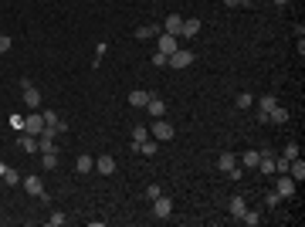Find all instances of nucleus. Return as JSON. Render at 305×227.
I'll return each instance as SVG.
<instances>
[{
    "label": "nucleus",
    "mask_w": 305,
    "mask_h": 227,
    "mask_svg": "<svg viewBox=\"0 0 305 227\" xmlns=\"http://www.w3.org/2000/svg\"><path fill=\"white\" fill-rule=\"evenodd\" d=\"M278 204H282V197H278V193L271 190V193H268V207H278Z\"/></svg>",
    "instance_id": "f704fd0d"
},
{
    "label": "nucleus",
    "mask_w": 305,
    "mask_h": 227,
    "mask_svg": "<svg viewBox=\"0 0 305 227\" xmlns=\"http://www.w3.org/2000/svg\"><path fill=\"white\" fill-rule=\"evenodd\" d=\"M176 48H180V38H173V34H163V31H159V55H166V58H170Z\"/></svg>",
    "instance_id": "6e6552de"
},
{
    "label": "nucleus",
    "mask_w": 305,
    "mask_h": 227,
    "mask_svg": "<svg viewBox=\"0 0 305 227\" xmlns=\"http://www.w3.org/2000/svg\"><path fill=\"white\" fill-rule=\"evenodd\" d=\"M275 3H278V7H288V3H292V0H275Z\"/></svg>",
    "instance_id": "e433bc0d"
},
{
    "label": "nucleus",
    "mask_w": 305,
    "mask_h": 227,
    "mask_svg": "<svg viewBox=\"0 0 305 227\" xmlns=\"http://www.w3.org/2000/svg\"><path fill=\"white\" fill-rule=\"evenodd\" d=\"M48 224H51V227H61V224H65V214H51V217H48Z\"/></svg>",
    "instance_id": "473e14b6"
},
{
    "label": "nucleus",
    "mask_w": 305,
    "mask_h": 227,
    "mask_svg": "<svg viewBox=\"0 0 305 227\" xmlns=\"http://www.w3.org/2000/svg\"><path fill=\"white\" fill-rule=\"evenodd\" d=\"M3 183H7V187H17V183H20V173H17V170H7V173H3Z\"/></svg>",
    "instance_id": "bb28decb"
},
{
    "label": "nucleus",
    "mask_w": 305,
    "mask_h": 227,
    "mask_svg": "<svg viewBox=\"0 0 305 227\" xmlns=\"http://www.w3.org/2000/svg\"><path fill=\"white\" fill-rule=\"evenodd\" d=\"M295 190H299V183H295V180H292L288 173H278V183H275V193H278V197L285 200V197H292Z\"/></svg>",
    "instance_id": "7ed1b4c3"
},
{
    "label": "nucleus",
    "mask_w": 305,
    "mask_h": 227,
    "mask_svg": "<svg viewBox=\"0 0 305 227\" xmlns=\"http://www.w3.org/2000/svg\"><path fill=\"white\" fill-rule=\"evenodd\" d=\"M152 65H156V68H163V65H166V55H159V51H156V55H152Z\"/></svg>",
    "instance_id": "72a5a7b5"
},
{
    "label": "nucleus",
    "mask_w": 305,
    "mask_h": 227,
    "mask_svg": "<svg viewBox=\"0 0 305 227\" xmlns=\"http://www.w3.org/2000/svg\"><path fill=\"white\" fill-rule=\"evenodd\" d=\"M146 112H150L152 119H163V112H166V102H163V98H159L156 92H152V98H150V102H146Z\"/></svg>",
    "instance_id": "9d476101"
},
{
    "label": "nucleus",
    "mask_w": 305,
    "mask_h": 227,
    "mask_svg": "<svg viewBox=\"0 0 305 227\" xmlns=\"http://www.w3.org/2000/svg\"><path fill=\"white\" fill-rule=\"evenodd\" d=\"M166 65H170V68H176V72H180V68H190V65H193V55H190V51H180V48H176V51H173V55L166 58Z\"/></svg>",
    "instance_id": "20e7f679"
},
{
    "label": "nucleus",
    "mask_w": 305,
    "mask_h": 227,
    "mask_svg": "<svg viewBox=\"0 0 305 227\" xmlns=\"http://www.w3.org/2000/svg\"><path fill=\"white\" fill-rule=\"evenodd\" d=\"M136 150L143 152V156H156V139H143V143H139Z\"/></svg>",
    "instance_id": "b1692460"
},
{
    "label": "nucleus",
    "mask_w": 305,
    "mask_h": 227,
    "mask_svg": "<svg viewBox=\"0 0 305 227\" xmlns=\"http://www.w3.org/2000/svg\"><path fill=\"white\" fill-rule=\"evenodd\" d=\"M163 34H173V38H180V31H183V17L180 14H170L166 20H163V27H159Z\"/></svg>",
    "instance_id": "423d86ee"
},
{
    "label": "nucleus",
    "mask_w": 305,
    "mask_h": 227,
    "mask_svg": "<svg viewBox=\"0 0 305 227\" xmlns=\"http://www.w3.org/2000/svg\"><path fill=\"white\" fill-rule=\"evenodd\" d=\"M41 115H44V126L48 129H58V115L55 112H41Z\"/></svg>",
    "instance_id": "c756f323"
},
{
    "label": "nucleus",
    "mask_w": 305,
    "mask_h": 227,
    "mask_svg": "<svg viewBox=\"0 0 305 227\" xmlns=\"http://www.w3.org/2000/svg\"><path fill=\"white\" fill-rule=\"evenodd\" d=\"M75 170H78V173H92V170H95V159H92V156H78Z\"/></svg>",
    "instance_id": "412c9836"
},
{
    "label": "nucleus",
    "mask_w": 305,
    "mask_h": 227,
    "mask_svg": "<svg viewBox=\"0 0 305 227\" xmlns=\"http://www.w3.org/2000/svg\"><path fill=\"white\" fill-rule=\"evenodd\" d=\"M159 193H163V187H159V183H150V187H146V200H156Z\"/></svg>",
    "instance_id": "cd10ccee"
},
{
    "label": "nucleus",
    "mask_w": 305,
    "mask_h": 227,
    "mask_svg": "<svg viewBox=\"0 0 305 227\" xmlns=\"http://www.w3.org/2000/svg\"><path fill=\"white\" fill-rule=\"evenodd\" d=\"M143 139H150V129H143V126H136V129H133V146H139Z\"/></svg>",
    "instance_id": "a878e982"
},
{
    "label": "nucleus",
    "mask_w": 305,
    "mask_h": 227,
    "mask_svg": "<svg viewBox=\"0 0 305 227\" xmlns=\"http://www.w3.org/2000/svg\"><path fill=\"white\" fill-rule=\"evenodd\" d=\"M156 34H159L156 24H143V27H136V41H150V38H156Z\"/></svg>",
    "instance_id": "a211bd4d"
},
{
    "label": "nucleus",
    "mask_w": 305,
    "mask_h": 227,
    "mask_svg": "<svg viewBox=\"0 0 305 227\" xmlns=\"http://www.w3.org/2000/svg\"><path fill=\"white\" fill-rule=\"evenodd\" d=\"M10 48H14V41H10V38H7V34H0V55H7V51H10Z\"/></svg>",
    "instance_id": "2f4dec72"
},
{
    "label": "nucleus",
    "mask_w": 305,
    "mask_h": 227,
    "mask_svg": "<svg viewBox=\"0 0 305 227\" xmlns=\"http://www.w3.org/2000/svg\"><path fill=\"white\" fill-rule=\"evenodd\" d=\"M20 183H24V190H27V193H34V197H41V193H44L41 176H27V180H20Z\"/></svg>",
    "instance_id": "2eb2a0df"
},
{
    "label": "nucleus",
    "mask_w": 305,
    "mask_h": 227,
    "mask_svg": "<svg viewBox=\"0 0 305 227\" xmlns=\"http://www.w3.org/2000/svg\"><path fill=\"white\" fill-rule=\"evenodd\" d=\"M41 166L44 170H58V152H41Z\"/></svg>",
    "instance_id": "4be33fe9"
},
{
    "label": "nucleus",
    "mask_w": 305,
    "mask_h": 227,
    "mask_svg": "<svg viewBox=\"0 0 305 227\" xmlns=\"http://www.w3.org/2000/svg\"><path fill=\"white\" fill-rule=\"evenodd\" d=\"M241 221H244L248 227H258V224H261V214H258V210H244V214H241Z\"/></svg>",
    "instance_id": "5701e85b"
},
{
    "label": "nucleus",
    "mask_w": 305,
    "mask_h": 227,
    "mask_svg": "<svg viewBox=\"0 0 305 227\" xmlns=\"http://www.w3.org/2000/svg\"><path fill=\"white\" fill-rule=\"evenodd\" d=\"M268 122H275V126H285V122H288V109H282V105L275 102V105L268 109Z\"/></svg>",
    "instance_id": "9b49d317"
},
{
    "label": "nucleus",
    "mask_w": 305,
    "mask_h": 227,
    "mask_svg": "<svg viewBox=\"0 0 305 227\" xmlns=\"http://www.w3.org/2000/svg\"><path fill=\"white\" fill-rule=\"evenodd\" d=\"M150 136L156 139V143H166V139H173L176 132H173V126H170L166 119H156V122L150 126Z\"/></svg>",
    "instance_id": "f257e3e1"
},
{
    "label": "nucleus",
    "mask_w": 305,
    "mask_h": 227,
    "mask_svg": "<svg viewBox=\"0 0 305 227\" xmlns=\"http://www.w3.org/2000/svg\"><path fill=\"white\" fill-rule=\"evenodd\" d=\"M170 214H173V200H170V197H163V193H159V197H156V200H152V217H163V221H166V217H170Z\"/></svg>",
    "instance_id": "39448f33"
},
{
    "label": "nucleus",
    "mask_w": 305,
    "mask_h": 227,
    "mask_svg": "<svg viewBox=\"0 0 305 227\" xmlns=\"http://www.w3.org/2000/svg\"><path fill=\"white\" fill-rule=\"evenodd\" d=\"M17 146L24 152H38V136H31V132H24L20 139H17Z\"/></svg>",
    "instance_id": "6ab92c4d"
},
{
    "label": "nucleus",
    "mask_w": 305,
    "mask_h": 227,
    "mask_svg": "<svg viewBox=\"0 0 305 227\" xmlns=\"http://www.w3.org/2000/svg\"><path fill=\"white\" fill-rule=\"evenodd\" d=\"M258 159H261V150H248L241 163H244V170H254V166H258Z\"/></svg>",
    "instance_id": "aec40b11"
},
{
    "label": "nucleus",
    "mask_w": 305,
    "mask_h": 227,
    "mask_svg": "<svg viewBox=\"0 0 305 227\" xmlns=\"http://www.w3.org/2000/svg\"><path fill=\"white\" fill-rule=\"evenodd\" d=\"M200 27H204V24H200L197 17H183V31H180V34H183V38H197Z\"/></svg>",
    "instance_id": "f8f14e48"
},
{
    "label": "nucleus",
    "mask_w": 305,
    "mask_h": 227,
    "mask_svg": "<svg viewBox=\"0 0 305 227\" xmlns=\"http://www.w3.org/2000/svg\"><path fill=\"white\" fill-rule=\"evenodd\" d=\"M282 156H285V159H295V156H299V143H288V146H285V152H282Z\"/></svg>",
    "instance_id": "7c9ffc66"
},
{
    "label": "nucleus",
    "mask_w": 305,
    "mask_h": 227,
    "mask_svg": "<svg viewBox=\"0 0 305 227\" xmlns=\"http://www.w3.org/2000/svg\"><path fill=\"white\" fill-rule=\"evenodd\" d=\"M20 95H24V105H27V109H41V92H38L27 78L20 81Z\"/></svg>",
    "instance_id": "f03ea898"
},
{
    "label": "nucleus",
    "mask_w": 305,
    "mask_h": 227,
    "mask_svg": "<svg viewBox=\"0 0 305 227\" xmlns=\"http://www.w3.org/2000/svg\"><path fill=\"white\" fill-rule=\"evenodd\" d=\"M224 3H228V7H241V0H224Z\"/></svg>",
    "instance_id": "c9c22d12"
},
{
    "label": "nucleus",
    "mask_w": 305,
    "mask_h": 227,
    "mask_svg": "<svg viewBox=\"0 0 305 227\" xmlns=\"http://www.w3.org/2000/svg\"><path fill=\"white\" fill-rule=\"evenodd\" d=\"M288 176H292L295 183H302V180H305V163L299 159V156H295V159L288 163Z\"/></svg>",
    "instance_id": "4468645a"
},
{
    "label": "nucleus",
    "mask_w": 305,
    "mask_h": 227,
    "mask_svg": "<svg viewBox=\"0 0 305 227\" xmlns=\"http://www.w3.org/2000/svg\"><path fill=\"white\" fill-rule=\"evenodd\" d=\"M150 98H152V92H143V88H133V92H129V105H133V109H146Z\"/></svg>",
    "instance_id": "1a4fd4ad"
},
{
    "label": "nucleus",
    "mask_w": 305,
    "mask_h": 227,
    "mask_svg": "<svg viewBox=\"0 0 305 227\" xmlns=\"http://www.w3.org/2000/svg\"><path fill=\"white\" fill-rule=\"evenodd\" d=\"M234 166H237V156H234V152H221V156H217V170H221V173H228Z\"/></svg>",
    "instance_id": "f3484780"
},
{
    "label": "nucleus",
    "mask_w": 305,
    "mask_h": 227,
    "mask_svg": "<svg viewBox=\"0 0 305 227\" xmlns=\"http://www.w3.org/2000/svg\"><path fill=\"white\" fill-rule=\"evenodd\" d=\"M95 170H98V173H105V176H112V173H115V159L105 152V156H98V159H95Z\"/></svg>",
    "instance_id": "ddd939ff"
},
{
    "label": "nucleus",
    "mask_w": 305,
    "mask_h": 227,
    "mask_svg": "<svg viewBox=\"0 0 305 227\" xmlns=\"http://www.w3.org/2000/svg\"><path fill=\"white\" fill-rule=\"evenodd\" d=\"M228 210H230V217H237V221H241V214L248 210V204H244V197H230V200H228Z\"/></svg>",
    "instance_id": "dca6fc26"
},
{
    "label": "nucleus",
    "mask_w": 305,
    "mask_h": 227,
    "mask_svg": "<svg viewBox=\"0 0 305 227\" xmlns=\"http://www.w3.org/2000/svg\"><path fill=\"white\" fill-rule=\"evenodd\" d=\"M234 105H237V109H251V105H254V98H251L248 92H241V95L234 98Z\"/></svg>",
    "instance_id": "393cba45"
},
{
    "label": "nucleus",
    "mask_w": 305,
    "mask_h": 227,
    "mask_svg": "<svg viewBox=\"0 0 305 227\" xmlns=\"http://www.w3.org/2000/svg\"><path fill=\"white\" fill-rule=\"evenodd\" d=\"M3 173H7V166H3V163H0V176H3Z\"/></svg>",
    "instance_id": "4c0bfd02"
},
{
    "label": "nucleus",
    "mask_w": 305,
    "mask_h": 227,
    "mask_svg": "<svg viewBox=\"0 0 305 227\" xmlns=\"http://www.w3.org/2000/svg\"><path fill=\"white\" fill-rule=\"evenodd\" d=\"M24 132L41 136V132H44V115H41V112H31V115H27V122H24Z\"/></svg>",
    "instance_id": "0eeeda50"
},
{
    "label": "nucleus",
    "mask_w": 305,
    "mask_h": 227,
    "mask_svg": "<svg viewBox=\"0 0 305 227\" xmlns=\"http://www.w3.org/2000/svg\"><path fill=\"white\" fill-rule=\"evenodd\" d=\"M271 105H275V98H271V95H261V98H258V109H261V112H268Z\"/></svg>",
    "instance_id": "c85d7f7f"
}]
</instances>
